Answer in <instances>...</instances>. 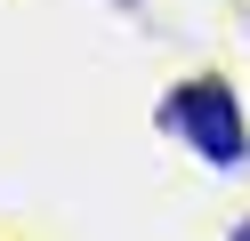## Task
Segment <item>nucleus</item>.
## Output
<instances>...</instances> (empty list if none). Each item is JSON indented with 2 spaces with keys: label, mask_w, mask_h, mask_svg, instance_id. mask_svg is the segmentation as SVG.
<instances>
[{
  "label": "nucleus",
  "mask_w": 250,
  "mask_h": 241,
  "mask_svg": "<svg viewBox=\"0 0 250 241\" xmlns=\"http://www.w3.org/2000/svg\"><path fill=\"white\" fill-rule=\"evenodd\" d=\"M162 121L178 129L186 145H194L210 169H242L250 161V129H242V96L226 89V80H186V89H169Z\"/></svg>",
  "instance_id": "obj_1"
},
{
  "label": "nucleus",
  "mask_w": 250,
  "mask_h": 241,
  "mask_svg": "<svg viewBox=\"0 0 250 241\" xmlns=\"http://www.w3.org/2000/svg\"><path fill=\"white\" fill-rule=\"evenodd\" d=\"M234 241H250V225H242V233H234Z\"/></svg>",
  "instance_id": "obj_2"
}]
</instances>
